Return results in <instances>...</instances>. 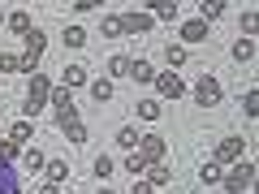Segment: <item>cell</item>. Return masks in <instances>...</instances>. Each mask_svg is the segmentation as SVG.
I'll list each match as a JSON object with an SVG mask.
<instances>
[{
	"label": "cell",
	"instance_id": "6da1fadb",
	"mask_svg": "<svg viewBox=\"0 0 259 194\" xmlns=\"http://www.w3.org/2000/svg\"><path fill=\"white\" fill-rule=\"evenodd\" d=\"M26 104H22V108H26V117H39V112H44V104H48V95H52V82H48L44 74H30V86H26Z\"/></svg>",
	"mask_w": 259,
	"mask_h": 194
},
{
	"label": "cell",
	"instance_id": "7a4b0ae2",
	"mask_svg": "<svg viewBox=\"0 0 259 194\" xmlns=\"http://www.w3.org/2000/svg\"><path fill=\"white\" fill-rule=\"evenodd\" d=\"M221 181H225V190H229V194H246V185L255 181V164H250V160H238Z\"/></svg>",
	"mask_w": 259,
	"mask_h": 194
},
{
	"label": "cell",
	"instance_id": "3957f363",
	"mask_svg": "<svg viewBox=\"0 0 259 194\" xmlns=\"http://www.w3.org/2000/svg\"><path fill=\"white\" fill-rule=\"evenodd\" d=\"M194 104H199V108H216V104H221V82H216L212 74H203L194 82Z\"/></svg>",
	"mask_w": 259,
	"mask_h": 194
},
{
	"label": "cell",
	"instance_id": "277c9868",
	"mask_svg": "<svg viewBox=\"0 0 259 194\" xmlns=\"http://www.w3.org/2000/svg\"><path fill=\"white\" fill-rule=\"evenodd\" d=\"M242 151H246V142H242V138H225L221 142V147H216V164H238V160H242Z\"/></svg>",
	"mask_w": 259,
	"mask_h": 194
},
{
	"label": "cell",
	"instance_id": "5b68a950",
	"mask_svg": "<svg viewBox=\"0 0 259 194\" xmlns=\"http://www.w3.org/2000/svg\"><path fill=\"white\" fill-rule=\"evenodd\" d=\"M151 26H156L151 13H125V18H121V35H147Z\"/></svg>",
	"mask_w": 259,
	"mask_h": 194
},
{
	"label": "cell",
	"instance_id": "8992f818",
	"mask_svg": "<svg viewBox=\"0 0 259 194\" xmlns=\"http://www.w3.org/2000/svg\"><path fill=\"white\" fill-rule=\"evenodd\" d=\"M151 86H156L164 100H177V95H186V82H182L177 74H156V82H151Z\"/></svg>",
	"mask_w": 259,
	"mask_h": 194
},
{
	"label": "cell",
	"instance_id": "52a82bcc",
	"mask_svg": "<svg viewBox=\"0 0 259 194\" xmlns=\"http://www.w3.org/2000/svg\"><path fill=\"white\" fill-rule=\"evenodd\" d=\"M164 138H160V134H147V138H139V156L143 160H147V164H151V160H164Z\"/></svg>",
	"mask_w": 259,
	"mask_h": 194
},
{
	"label": "cell",
	"instance_id": "ba28073f",
	"mask_svg": "<svg viewBox=\"0 0 259 194\" xmlns=\"http://www.w3.org/2000/svg\"><path fill=\"white\" fill-rule=\"evenodd\" d=\"M143 173H147V185H151V190H156V185H164L168 177H173V168H168L164 160H151V164L143 168Z\"/></svg>",
	"mask_w": 259,
	"mask_h": 194
},
{
	"label": "cell",
	"instance_id": "9c48e42d",
	"mask_svg": "<svg viewBox=\"0 0 259 194\" xmlns=\"http://www.w3.org/2000/svg\"><path fill=\"white\" fill-rule=\"evenodd\" d=\"M0 194H22V185H18V168L5 164V160H0Z\"/></svg>",
	"mask_w": 259,
	"mask_h": 194
},
{
	"label": "cell",
	"instance_id": "30bf717a",
	"mask_svg": "<svg viewBox=\"0 0 259 194\" xmlns=\"http://www.w3.org/2000/svg\"><path fill=\"white\" fill-rule=\"evenodd\" d=\"M130 78H134V82H156V69H151L147 61H130Z\"/></svg>",
	"mask_w": 259,
	"mask_h": 194
},
{
	"label": "cell",
	"instance_id": "8fae6325",
	"mask_svg": "<svg viewBox=\"0 0 259 194\" xmlns=\"http://www.w3.org/2000/svg\"><path fill=\"white\" fill-rule=\"evenodd\" d=\"M182 39H186V43H199V39H207V22H182Z\"/></svg>",
	"mask_w": 259,
	"mask_h": 194
},
{
	"label": "cell",
	"instance_id": "7c38bea8",
	"mask_svg": "<svg viewBox=\"0 0 259 194\" xmlns=\"http://www.w3.org/2000/svg\"><path fill=\"white\" fill-rule=\"evenodd\" d=\"M44 173H48V181H52V185H61L65 177H69V164H65V160H48Z\"/></svg>",
	"mask_w": 259,
	"mask_h": 194
},
{
	"label": "cell",
	"instance_id": "4fadbf2b",
	"mask_svg": "<svg viewBox=\"0 0 259 194\" xmlns=\"http://www.w3.org/2000/svg\"><path fill=\"white\" fill-rule=\"evenodd\" d=\"M5 26H9L13 35L26 39V35H30V13H22V9H18V13H9V22H5Z\"/></svg>",
	"mask_w": 259,
	"mask_h": 194
},
{
	"label": "cell",
	"instance_id": "5bb4252c",
	"mask_svg": "<svg viewBox=\"0 0 259 194\" xmlns=\"http://www.w3.org/2000/svg\"><path fill=\"white\" fill-rule=\"evenodd\" d=\"M44 47H48V35H44V30H30V35H26V56H35V61H39Z\"/></svg>",
	"mask_w": 259,
	"mask_h": 194
},
{
	"label": "cell",
	"instance_id": "9a60e30c",
	"mask_svg": "<svg viewBox=\"0 0 259 194\" xmlns=\"http://www.w3.org/2000/svg\"><path fill=\"white\" fill-rule=\"evenodd\" d=\"M233 61H238V65L255 61V39H238V43H233Z\"/></svg>",
	"mask_w": 259,
	"mask_h": 194
},
{
	"label": "cell",
	"instance_id": "2e32d148",
	"mask_svg": "<svg viewBox=\"0 0 259 194\" xmlns=\"http://www.w3.org/2000/svg\"><path fill=\"white\" fill-rule=\"evenodd\" d=\"M91 95H95L100 104H108V100H112V78H95V82H91Z\"/></svg>",
	"mask_w": 259,
	"mask_h": 194
},
{
	"label": "cell",
	"instance_id": "e0dca14e",
	"mask_svg": "<svg viewBox=\"0 0 259 194\" xmlns=\"http://www.w3.org/2000/svg\"><path fill=\"white\" fill-rule=\"evenodd\" d=\"M100 35H104V39H117V35H121V13H108V18L100 22Z\"/></svg>",
	"mask_w": 259,
	"mask_h": 194
},
{
	"label": "cell",
	"instance_id": "ac0fdd59",
	"mask_svg": "<svg viewBox=\"0 0 259 194\" xmlns=\"http://www.w3.org/2000/svg\"><path fill=\"white\" fill-rule=\"evenodd\" d=\"M82 82H87L82 65H65V86H82Z\"/></svg>",
	"mask_w": 259,
	"mask_h": 194
},
{
	"label": "cell",
	"instance_id": "d6986e66",
	"mask_svg": "<svg viewBox=\"0 0 259 194\" xmlns=\"http://www.w3.org/2000/svg\"><path fill=\"white\" fill-rule=\"evenodd\" d=\"M61 134L69 142H87V129H82V121H69V125H61Z\"/></svg>",
	"mask_w": 259,
	"mask_h": 194
},
{
	"label": "cell",
	"instance_id": "ffe728a7",
	"mask_svg": "<svg viewBox=\"0 0 259 194\" xmlns=\"http://www.w3.org/2000/svg\"><path fill=\"white\" fill-rule=\"evenodd\" d=\"M48 104H52L56 112H61V108H69V104H74V95H69V86H61V91H52V95H48Z\"/></svg>",
	"mask_w": 259,
	"mask_h": 194
},
{
	"label": "cell",
	"instance_id": "44dd1931",
	"mask_svg": "<svg viewBox=\"0 0 259 194\" xmlns=\"http://www.w3.org/2000/svg\"><path fill=\"white\" fill-rule=\"evenodd\" d=\"M87 43V30L82 26H65V47H82Z\"/></svg>",
	"mask_w": 259,
	"mask_h": 194
},
{
	"label": "cell",
	"instance_id": "7402d4cb",
	"mask_svg": "<svg viewBox=\"0 0 259 194\" xmlns=\"http://www.w3.org/2000/svg\"><path fill=\"white\" fill-rule=\"evenodd\" d=\"M199 177H203V181H207V185H216V181H221V177H225V173H221V164H216V160H207V164H203V168H199Z\"/></svg>",
	"mask_w": 259,
	"mask_h": 194
},
{
	"label": "cell",
	"instance_id": "603a6c76",
	"mask_svg": "<svg viewBox=\"0 0 259 194\" xmlns=\"http://www.w3.org/2000/svg\"><path fill=\"white\" fill-rule=\"evenodd\" d=\"M117 142H121V147H139V129H134V125H121L117 129Z\"/></svg>",
	"mask_w": 259,
	"mask_h": 194
},
{
	"label": "cell",
	"instance_id": "cb8c5ba5",
	"mask_svg": "<svg viewBox=\"0 0 259 194\" xmlns=\"http://www.w3.org/2000/svg\"><path fill=\"white\" fill-rule=\"evenodd\" d=\"M30 134H35V125H30V121H18V125H13V134H9V138H13V142H18V147H22V142H26Z\"/></svg>",
	"mask_w": 259,
	"mask_h": 194
},
{
	"label": "cell",
	"instance_id": "d4e9b609",
	"mask_svg": "<svg viewBox=\"0 0 259 194\" xmlns=\"http://www.w3.org/2000/svg\"><path fill=\"white\" fill-rule=\"evenodd\" d=\"M108 74H112V78L130 74V56H108Z\"/></svg>",
	"mask_w": 259,
	"mask_h": 194
},
{
	"label": "cell",
	"instance_id": "484cf974",
	"mask_svg": "<svg viewBox=\"0 0 259 194\" xmlns=\"http://www.w3.org/2000/svg\"><path fill=\"white\" fill-rule=\"evenodd\" d=\"M164 61H168V65H173V74H177V69H182V65H186V61H190V56H186V52H182V47H164Z\"/></svg>",
	"mask_w": 259,
	"mask_h": 194
},
{
	"label": "cell",
	"instance_id": "4316f807",
	"mask_svg": "<svg viewBox=\"0 0 259 194\" xmlns=\"http://www.w3.org/2000/svg\"><path fill=\"white\" fill-rule=\"evenodd\" d=\"M139 117H143V121H156V117H160V104H156V100H139Z\"/></svg>",
	"mask_w": 259,
	"mask_h": 194
},
{
	"label": "cell",
	"instance_id": "83f0119b",
	"mask_svg": "<svg viewBox=\"0 0 259 194\" xmlns=\"http://www.w3.org/2000/svg\"><path fill=\"white\" fill-rule=\"evenodd\" d=\"M0 160H5V164H13V160H18V142H13V138L0 142Z\"/></svg>",
	"mask_w": 259,
	"mask_h": 194
},
{
	"label": "cell",
	"instance_id": "f1b7e54d",
	"mask_svg": "<svg viewBox=\"0 0 259 194\" xmlns=\"http://www.w3.org/2000/svg\"><path fill=\"white\" fill-rule=\"evenodd\" d=\"M95 177H100V181H108V177H112V160H108V156L95 160Z\"/></svg>",
	"mask_w": 259,
	"mask_h": 194
},
{
	"label": "cell",
	"instance_id": "f546056e",
	"mask_svg": "<svg viewBox=\"0 0 259 194\" xmlns=\"http://www.w3.org/2000/svg\"><path fill=\"white\" fill-rule=\"evenodd\" d=\"M242 108H246V117H255V112H259V91H246V95H242Z\"/></svg>",
	"mask_w": 259,
	"mask_h": 194
},
{
	"label": "cell",
	"instance_id": "4dcf8cb0",
	"mask_svg": "<svg viewBox=\"0 0 259 194\" xmlns=\"http://www.w3.org/2000/svg\"><path fill=\"white\" fill-rule=\"evenodd\" d=\"M242 30H246V39L259 30V13H255V9H246V18H242Z\"/></svg>",
	"mask_w": 259,
	"mask_h": 194
},
{
	"label": "cell",
	"instance_id": "1f68e13d",
	"mask_svg": "<svg viewBox=\"0 0 259 194\" xmlns=\"http://www.w3.org/2000/svg\"><path fill=\"white\" fill-rule=\"evenodd\" d=\"M221 13H225V5H221V0H212V5H203V22H216Z\"/></svg>",
	"mask_w": 259,
	"mask_h": 194
},
{
	"label": "cell",
	"instance_id": "d6a6232c",
	"mask_svg": "<svg viewBox=\"0 0 259 194\" xmlns=\"http://www.w3.org/2000/svg\"><path fill=\"white\" fill-rule=\"evenodd\" d=\"M0 74H18V56L0 52Z\"/></svg>",
	"mask_w": 259,
	"mask_h": 194
},
{
	"label": "cell",
	"instance_id": "836d02e7",
	"mask_svg": "<svg viewBox=\"0 0 259 194\" xmlns=\"http://www.w3.org/2000/svg\"><path fill=\"white\" fill-rule=\"evenodd\" d=\"M156 18L160 22H177V5H156Z\"/></svg>",
	"mask_w": 259,
	"mask_h": 194
},
{
	"label": "cell",
	"instance_id": "e575fe53",
	"mask_svg": "<svg viewBox=\"0 0 259 194\" xmlns=\"http://www.w3.org/2000/svg\"><path fill=\"white\" fill-rule=\"evenodd\" d=\"M125 168H130V173H134V177H139V173H143V168H147V160H143V156H139V151H134V156H130V160H125Z\"/></svg>",
	"mask_w": 259,
	"mask_h": 194
},
{
	"label": "cell",
	"instance_id": "d590c367",
	"mask_svg": "<svg viewBox=\"0 0 259 194\" xmlns=\"http://www.w3.org/2000/svg\"><path fill=\"white\" fill-rule=\"evenodd\" d=\"M26 164H30V168H35V173H39V168L48 164V156H44V151H26Z\"/></svg>",
	"mask_w": 259,
	"mask_h": 194
},
{
	"label": "cell",
	"instance_id": "8d00e7d4",
	"mask_svg": "<svg viewBox=\"0 0 259 194\" xmlns=\"http://www.w3.org/2000/svg\"><path fill=\"white\" fill-rule=\"evenodd\" d=\"M130 194H151V185H147V181H139V177H134V190H130Z\"/></svg>",
	"mask_w": 259,
	"mask_h": 194
},
{
	"label": "cell",
	"instance_id": "74e56055",
	"mask_svg": "<svg viewBox=\"0 0 259 194\" xmlns=\"http://www.w3.org/2000/svg\"><path fill=\"white\" fill-rule=\"evenodd\" d=\"M39 194H61V190H56V185H52V181H48V185H44V190H39Z\"/></svg>",
	"mask_w": 259,
	"mask_h": 194
},
{
	"label": "cell",
	"instance_id": "f35d334b",
	"mask_svg": "<svg viewBox=\"0 0 259 194\" xmlns=\"http://www.w3.org/2000/svg\"><path fill=\"white\" fill-rule=\"evenodd\" d=\"M104 194H117V190H104Z\"/></svg>",
	"mask_w": 259,
	"mask_h": 194
},
{
	"label": "cell",
	"instance_id": "ab89813d",
	"mask_svg": "<svg viewBox=\"0 0 259 194\" xmlns=\"http://www.w3.org/2000/svg\"><path fill=\"white\" fill-rule=\"evenodd\" d=\"M0 22H5V18H0Z\"/></svg>",
	"mask_w": 259,
	"mask_h": 194
}]
</instances>
